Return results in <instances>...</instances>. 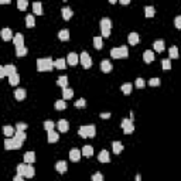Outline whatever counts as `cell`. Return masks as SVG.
<instances>
[{
    "label": "cell",
    "instance_id": "obj_34",
    "mask_svg": "<svg viewBox=\"0 0 181 181\" xmlns=\"http://www.w3.org/2000/svg\"><path fill=\"white\" fill-rule=\"evenodd\" d=\"M72 96H74V90L71 89V88H65V89L62 90V98H64V101H68V99H71Z\"/></svg>",
    "mask_w": 181,
    "mask_h": 181
},
{
    "label": "cell",
    "instance_id": "obj_14",
    "mask_svg": "<svg viewBox=\"0 0 181 181\" xmlns=\"http://www.w3.org/2000/svg\"><path fill=\"white\" fill-rule=\"evenodd\" d=\"M112 150H113V154H120V153H122V151H123L122 142H119V140L112 142Z\"/></svg>",
    "mask_w": 181,
    "mask_h": 181
},
{
    "label": "cell",
    "instance_id": "obj_29",
    "mask_svg": "<svg viewBox=\"0 0 181 181\" xmlns=\"http://www.w3.org/2000/svg\"><path fill=\"white\" fill-rule=\"evenodd\" d=\"M18 82H20V75H18V74H13L11 77H9V84H10L11 86L18 85Z\"/></svg>",
    "mask_w": 181,
    "mask_h": 181
},
{
    "label": "cell",
    "instance_id": "obj_24",
    "mask_svg": "<svg viewBox=\"0 0 181 181\" xmlns=\"http://www.w3.org/2000/svg\"><path fill=\"white\" fill-rule=\"evenodd\" d=\"M164 41L163 40H157V41H154V44H153V48H154V51H157V52H163L164 51Z\"/></svg>",
    "mask_w": 181,
    "mask_h": 181
},
{
    "label": "cell",
    "instance_id": "obj_28",
    "mask_svg": "<svg viewBox=\"0 0 181 181\" xmlns=\"http://www.w3.org/2000/svg\"><path fill=\"white\" fill-rule=\"evenodd\" d=\"M48 143H55L59 140V135L55 132V130H51V132H48Z\"/></svg>",
    "mask_w": 181,
    "mask_h": 181
},
{
    "label": "cell",
    "instance_id": "obj_15",
    "mask_svg": "<svg viewBox=\"0 0 181 181\" xmlns=\"http://www.w3.org/2000/svg\"><path fill=\"white\" fill-rule=\"evenodd\" d=\"M13 44L16 47H21V45H24V35L21 34V33H17V34H14L13 37Z\"/></svg>",
    "mask_w": 181,
    "mask_h": 181
},
{
    "label": "cell",
    "instance_id": "obj_3",
    "mask_svg": "<svg viewBox=\"0 0 181 181\" xmlns=\"http://www.w3.org/2000/svg\"><path fill=\"white\" fill-rule=\"evenodd\" d=\"M111 28H112V21L109 17H103L101 20V33L102 37H109L111 35Z\"/></svg>",
    "mask_w": 181,
    "mask_h": 181
},
{
    "label": "cell",
    "instance_id": "obj_53",
    "mask_svg": "<svg viewBox=\"0 0 181 181\" xmlns=\"http://www.w3.org/2000/svg\"><path fill=\"white\" fill-rule=\"evenodd\" d=\"M26 177H23V175H16V177L13 178V181H24Z\"/></svg>",
    "mask_w": 181,
    "mask_h": 181
},
{
    "label": "cell",
    "instance_id": "obj_12",
    "mask_svg": "<svg viewBox=\"0 0 181 181\" xmlns=\"http://www.w3.org/2000/svg\"><path fill=\"white\" fill-rule=\"evenodd\" d=\"M143 61L146 64H151L154 61V52L151 50H146L143 52Z\"/></svg>",
    "mask_w": 181,
    "mask_h": 181
},
{
    "label": "cell",
    "instance_id": "obj_45",
    "mask_svg": "<svg viewBox=\"0 0 181 181\" xmlns=\"http://www.w3.org/2000/svg\"><path fill=\"white\" fill-rule=\"evenodd\" d=\"M135 85H136V88H137V89H143V88L146 86V82H144V79H143V78H137V79H136V82H135Z\"/></svg>",
    "mask_w": 181,
    "mask_h": 181
},
{
    "label": "cell",
    "instance_id": "obj_21",
    "mask_svg": "<svg viewBox=\"0 0 181 181\" xmlns=\"http://www.w3.org/2000/svg\"><path fill=\"white\" fill-rule=\"evenodd\" d=\"M24 163L26 164L35 163V153L34 151H27V153L24 154Z\"/></svg>",
    "mask_w": 181,
    "mask_h": 181
},
{
    "label": "cell",
    "instance_id": "obj_4",
    "mask_svg": "<svg viewBox=\"0 0 181 181\" xmlns=\"http://www.w3.org/2000/svg\"><path fill=\"white\" fill-rule=\"evenodd\" d=\"M21 146H23V142H20V140L16 139V137L4 140V147H6V150H18V149H21Z\"/></svg>",
    "mask_w": 181,
    "mask_h": 181
},
{
    "label": "cell",
    "instance_id": "obj_13",
    "mask_svg": "<svg viewBox=\"0 0 181 181\" xmlns=\"http://www.w3.org/2000/svg\"><path fill=\"white\" fill-rule=\"evenodd\" d=\"M98 160L101 163H109L111 161V154H109L108 150H102L101 153L98 154Z\"/></svg>",
    "mask_w": 181,
    "mask_h": 181
},
{
    "label": "cell",
    "instance_id": "obj_40",
    "mask_svg": "<svg viewBox=\"0 0 181 181\" xmlns=\"http://www.w3.org/2000/svg\"><path fill=\"white\" fill-rule=\"evenodd\" d=\"M154 13H156V10H154L153 6H146L144 7V16H146V17H153Z\"/></svg>",
    "mask_w": 181,
    "mask_h": 181
},
{
    "label": "cell",
    "instance_id": "obj_42",
    "mask_svg": "<svg viewBox=\"0 0 181 181\" xmlns=\"http://www.w3.org/2000/svg\"><path fill=\"white\" fill-rule=\"evenodd\" d=\"M42 125H44V129L47 130V132H51V130H54V127H55V123L52 122V120H45Z\"/></svg>",
    "mask_w": 181,
    "mask_h": 181
},
{
    "label": "cell",
    "instance_id": "obj_37",
    "mask_svg": "<svg viewBox=\"0 0 181 181\" xmlns=\"http://www.w3.org/2000/svg\"><path fill=\"white\" fill-rule=\"evenodd\" d=\"M94 47L96 50L103 48V40H102V37H95L94 38Z\"/></svg>",
    "mask_w": 181,
    "mask_h": 181
},
{
    "label": "cell",
    "instance_id": "obj_33",
    "mask_svg": "<svg viewBox=\"0 0 181 181\" xmlns=\"http://www.w3.org/2000/svg\"><path fill=\"white\" fill-rule=\"evenodd\" d=\"M168 57H170V59H175V58H178V48L175 47V45L170 47V50H168Z\"/></svg>",
    "mask_w": 181,
    "mask_h": 181
},
{
    "label": "cell",
    "instance_id": "obj_43",
    "mask_svg": "<svg viewBox=\"0 0 181 181\" xmlns=\"http://www.w3.org/2000/svg\"><path fill=\"white\" fill-rule=\"evenodd\" d=\"M16 139H18L20 142H23L24 143L26 142V139H27V135H26V132H20V130H17L16 132V136H14Z\"/></svg>",
    "mask_w": 181,
    "mask_h": 181
},
{
    "label": "cell",
    "instance_id": "obj_56",
    "mask_svg": "<svg viewBox=\"0 0 181 181\" xmlns=\"http://www.w3.org/2000/svg\"><path fill=\"white\" fill-rule=\"evenodd\" d=\"M0 3H2V4H9V3H10V2H9V0H2Z\"/></svg>",
    "mask_w": 181,
    "mask_h": 181
},
{
    "label": "cell",
    "instance_id": "obj_16",
    "mask_svg": "<svg viewBox=\"0 0 181 181\" xmlns=\"http://www.w3.org/2000/svg\"><path fill=\"white\" fill-rule=\"evenodd\" d=\"M14 98L17 99V101H24L26 98H27V90L20 88V89H16L14 90Z\"/></svg>",
    "mask_w": 181,
    "mask_h": 181
},
{
    "label": "cell",
    "instance_id": "obj_17",
    "mask_svg": "<svg viewBox=\"0 0 181 181\" xmlns=\"http://www.w3.org/2000/svg\"><path fill=\"white\" fill-rule=\"evenodd\" d=\"M127 41H129L130 45H137L140 42V35L137 34V33H130L129 37H127Z\"/></svg>",
    "mask_w": 181,
    "mask_h": 181
},
{
    "label": "cell",
    "instance_id": "obj_20",
    "mask_svg": "<svg viewBox=\"0 0 181 181\" xmlns=\"http://www.w3.org/2000/svg\"><path fill=\"white\" fill-rule=\"evenodd\" d=\"M62 18L64 20H71V17H72L74 16V11H72V9H71V7H62Z\"/></svg>",
    "mask_w": 181,
    "mask_h": 181
},
{
    "label": "cell",
    "instance_id": "obj_19",
    "mask_svg": "<svg viewBox=\"0 0 181 181\" xmlns=\"http://www.w3.org/2000/svg\"><path fill=\"white\" fill-rule=\"evenodd\" d=\"M99 66H101V71L102 72H105V74H108V72H111L112 71V64H111L109 59H103Z\"/></svg>",
    "mask_w": 181,
    "mask_h": 181
},
{
    "label": "cell",
    "instance_id": "obj_50",
    "mask_svg": "<svg viewBox=\"0 0 181 181\" xmlns=\"http://www.w3.org/2000/svg\"><path fill=\"white\" fill-rule=\"evenodd\" d=\"M103 175L101 174V173H95L94 175H92V181H103Z\"/></svg>",
    "mask_w": 181,
    "mask_h": 181
},
{
    "label": "cell",
    "instance_id": "obj_44",
    "mask_svg": "<svg viewBox=\"0 0 181 181\" xmlns=\"http://www.w3.org/2000/svg\"><path fill=\"white\" fill-rule=\"evenodd\" d=\"M161 66H163V70H166V71L171 70V61H170V58H164L163 61H161Z\"/></svg>",
    "mask_w": 181,
    "mask_h": 181
},
{
    "label": "cell",
    "instance_id": "obj_39",
    "mask_svg": "<svg viewBox=\"0 0 181 181\" xmlns=\"http://www.w3.org/2000/svg\"><path fill=\"white\" fill-rule=\"evenodd\" d=\"M33 11H34V14H37V16H41L42 14V6H41L40 2L33 4Z\"/></svg>",
    "mask_w": 181,
    "mask_h": 181
},
{
    "label": "cell",
    "instance_id": "obj_23",
    "mask_svg": "<svg viewBox=\"0 0 181 181\" xmlns=\"http://www.w3.org/2000/svg\"><path fill=\"white\" fill-rule=\"evenodd\" d=\"M65 66H66V59L58 58L54 61V68H57V70H65Z\"/></svg>",
    "mask_w": 181,
    "mask_h": 181
},
{
    "label": "cell",
    "instance_id": "obj_25",
    "mask_svg": "<svg viewBox=\"0 0 181 181\" xmlns=\"http://www.w3.org/2000/svg\"><path fill=\"white\" fill-rule=\"evenodd\" d=\"M55 170L58 171L59 174H64L66 171V163L65 161H57L55 163Z\"/></svg>",
    "mask_w": 181,
    "mask_h": 181
},
{
    "label": "cell",
    "instance_id": "obj_41",
    "mask_svg": "<svg viewBox=\"0 0 181 181\" xmlns=\"http://www.w3.org/2000/svg\"><path fill=\"white\" fill-rule=\"evenodd\" d=\"M88 127V137H95L96 136V127H95V125H86Z\"/></svg>",
    "mask_w": 181,
    "mask_h": 181
},
{
    "label": "cell",
    "instance_id": "obj_7",
    "mask_svg": "<svg viewBox=\"0 0 181 181\" xmlns=\"http://www.w3.org/2000/svg\"><path fill=\"white\" fill-rule=\"evenodd\" d=\"M122 129H123V133L125 135H130V133H133V130H135V125H133V120H130V119H123L122 120Z\"/></svg>",
    "mask_w": 181,
    "mask_h": 181
},
{
    "label": "cell",
    "instance_id": "obj_6",
    "mask_svg": "<svg viewBox=\"0 0 181 181\" xmlns=\"http://www.w3.org/2000/svg\"><path fill=\"white\" fill-rule=\"evenodd\" d=\"M79 62H81V65L84 66V68H86V70L92 66V58H90V55L88 54L86 51L81 52V55H79Z\"/></svg>",
    "mask_w": 181,
    "mask_h": 181
},
{
    "label": "cell",
    "instance_id": "obj_10",
    "mask_svg": "<svg viewBox=\"0 0 181 181\" xmlns=\"http://www.w3.org/2000/svg\"><path fill=\"white\" fill-rule=\"evenodd\" d=\"M57 127H58V130L61 133H65L70 129V123H68V120H65V119H61V120L57 122Z\"/></svg>",
    "mask_w": 181,
    "mask_h": 181
},
{
    "label": "cell",
    "instance_id": "obj_55",
    "mask_svg": "<svg viewBox=\"0 0 181 181\" xmlns=\"http://www.w3.org/2000/svg\"><path fill=\"white\" fill-rule=\"evenodd\" d=\"M136 181H142V175L140 174H136V178H135Z\"/></svg>",
    "mask_w": 181,
    "mask_h": 181
},
{
    "label": "cell",
    "instance_id": "obj_35",
    "mask_svg": "<svg viewBox=\"0 0 181 181\" xmlns=\"http://www.w3.org/2000/svg\"><path fill=\"white\" fill-rule=\"evenodd\" d=\"M54 108L57 109V111H64V109L66 108V103L64 99H58V101L54 103Z\"/></svg>",
    "mask_w": 181,
    "mask_h": 181
},
{
    "label": "cell",
    "instance_id": "obj_27",
    "mask_svg": "<svg viewBox=\"0 0 181 181\" xmlns=\"http://www.w3.org/2000/svg\"><path fill=\"white\" fill-rule=\"evenodd\" d=\"M28 50L26 48L24 45H21V47H16V55L18 57V58H23V57L27 55Z\"/></svg>",
    "mask_w": 181,
    "mask_h": 181
},
{
    "label": "cell",
    "instance_id": "obj_47",
    "mask_svg": "<svg viewBox=\"0 0 181 181\" xmlns=\"http://www.w3.org/2000/svg\"><path fill=\"white\" fill-rule=\"evenodd\" d=\"M74 105H75V108H85L86 106V101H85L84 98H79Z\"/></svg>",
    "mask_w": 181,
    "mask_h": 181
},
{
    "label": "cell",
    "instance_id": "obj_30",
    "mask_svg": "<svg viewBox=\"0 0 181 181\" xmlns=\"http://www.w3.org/2000/svg\"><path fill=\"white\" fill-rule=\"evenodd\" d=\"M26 26L28 28H31L35 26V18H34V14H27V17H26Z\"/></svg>",
    "mask_w": 181,
    "mask_h": 181
},
{
    "label": "cell",
    "instance_id": "obj_18",
    "mask_svg": "<svg viewBox=\"0 0 181 181\" xmlns=\"http://www.w3.org/2000/svg\"><path fill=\"white\" fill-rule=\"evenodd\" d=\"M0 34H2V38L4 40V41H10V40H13V33H11V30L10 28H3V30H2V33H0Z\"/></svg>",
    "mask_w": 181,
    "mask_h": 181
},
{
    "label": "cell",
    "instance_id": "obj_32",
    "mask_svg": "<svg viewBox=\"0 0 181 181\" xmlns=\"http://www.w3.org/2000/svg\"><path fill=\"white\" fill-rule=\"evenodd\" d=\"M34 174H35V170H34V167H33V164H27L24 177L26 178H31V177H34Z\"/></svg>",
    "mask_w": 181,
    "mask_h": 181
},
{
    "label": "cell",
    "instance_id": "obj_11",
    "mask_svg": "<svg viewBox=\"0 0 181 181\" xmlns=\"http://www.w3.org/2000/svg\"><path fill=\"white\" fill-rule=\"evenodd\" d=\"M16 132H17V130L14 129L11 125H6L3 127V133H4V136H7V139H11V137H14V136H16Z\"/></svg>",
    "mask_w": 181,
    "mask_h": 181
},
{
    "label": "cell",
    "instance_id": "obj_48",
    "mask_svg": "<svg viewBox=\"0 0 181 181\" xmlns=\"http://www.w3.org/2000/svg\"><path fill=\"white\" fill-rule=\"evenodd\" d=\"M160 84H161V81L159 79V78H151V79L149 81L150 86H160Z\"/></svg>",
    "mask_w": 181,
    "mask_h": 181
},
{
    "label": "cell",
    "instance_id": "obj_26",
    "mask_svg": "<svg viewBox=\"0 0 181 181\" xmlns=\"http://www.w3.org/2000/svg\"><path fill=\"white\" fill-rule=\"evenodd\" d=\"M57 85H58V86H61L62 89L68 88V77H65V75H62V77H59L58 79H57Z\"/></svg>",
    "mask_w": 181,
    "mask_h": 181
},
{
    "label": "cell",
    "instance_id": "obj_38",
    "mask_svg": "<svg viewBox=\"0 0 181 181\" xmlns=\"http://www.w3.org/2000/svg\"><path fill=\"white\" fill-rule=\"evenodd\" d=\"M92 154H94V147L92 146H84L82 147V156L90 157Z\"/></svg>",
    "mask_w": 181,
    "mask_h": 181
},
{
    "label": "cell",
    "instance_id": "obj_52",
    "mask_svg": "<svg viewBox=\"0 0 181 181\" xmlns=\"http://www.w3.org/2000/svg\"><path fill=\"white\" fill-rule=\"evenodd\" d=\"M101 119H109L111 118V113H109V112H103V113H101Z\"/></svg>",
    "mask_w": 181,
    "mask_h": 181
},
{
    "label": "cell",
    "instance_id": "obj_51",
    "mask_svg": "<svg viewBox=\"0 0 181 181\" xmlns=\"http://www.w3.org/2000/svg\"><path fill=\"white\" fill-rule=\"evenodd\" d=\"M174 26H175V28L181 30V16H177V17L174 18Z\"/></svg>",
    "mask_w": 181,
    "mask_h": 181
},
{
    "label": "cell",
    "instance_id": "obj_8",
    "mask_svg": "<svg viewBox=\"0 0 181 181\" xmlns=\"http://www.w3.org/2000/svg\"><path fill=\"white\" fill-rule=\"evenodd\" d=\"M66 62H68V65L75 66L79 62V55H78L77 52H70V54L66 55Z\"/></svg>",
    "mask_w": 181,
    "mask_h": 181
},
{
    "label": "cell",
    "instance_id": "obj_9",
    "mask_svg": "<svg viewBox=\"0 0 181 181\" xmlns=\"http://www.w3.org/2000/svg\"><path fill=\"white\" fill-rule=\"evenodd\" d=\"M81 156H82V151H79L78 149H72L70 151V160L72 163H78L81 160Z\"/></svg>",
    "mask_w": 181,
    "mask_h": 181
},
{
    "label": "cell",
    "instance_id": "obj_5",
    "mask_svg": "<svg viewBox=\"0 0 181 181\" xmlns=\"http://www.w3.org/2000/svg\"><path fill=\"white\" fill-rule=\"evenodd\" d=\"M13 74H17L16 72V66L14 65H3L0 66V78H4V77H11Z\"/></svg>",
    "mask_w": 181,
    "mask_h": 181
},
{
    "label": "cell",
    "instance_id": "obj_31",
    "mask_svg": "<svg viewBox=\"0 0 181 181\" xmlns=\"http://www.w3.org/2000/svg\"><path fill=\"white\" fill-rule=\"evenodd\" d=\"M120 89H122V92L125 95H130L132 94V89H133V85L130 84V82H126V84H123L122 86H120Z\"/></svg>",
    "mask_w": 181,
    "mask_h": 181
},
{
    "label": "cell",
    "instance_id": "obj_46",
    "mask_svg": "<svg viewBox=\"0 0 181 181\" xmlns=\"http://www.w3.org/2000/svg\"><path fill=\"white\" fill-rule=\"evenodd\" d=\"M28 6V2L27 0H18L17 2V7H18V10H26Z\"/></svg>",
    "mask_w": 181,
    "mask_h": 181
},
{
    "label": "cell",
    "instance_id": "obj_49",
    "mask_svg": "<svg viewBox=\"0 0 181 181\" xmlns=\"http://www.w3.org/2000/svg\"><path fill=\"white\" fill-rule=\"evenodd\" d=\"M26 129H27V125L23 122H18L17 125H16V130H20V132H26Z\"/></svg>",
    "mask_w": 181,
    "mask_h": 181
},
{
    "label": "cell",
    "instance_id": "obj_2",
    "mask_svg": "<svg viewBox=\"0 0 181 181\" xmlns=\"http://www.w3.org/2000/svg\"><path fill=\"white\" fill-rule=\"evenodd\" d=\"M111 57L115 59H120V58H127L129 57V50L126 45L118 47V48H112L111 50Z\"/></svg>",
    "mask_w": 181,
    "mask_h": 181
},
{
    "label": "cell",
    "instance_id": "obj_22",
    "mask_svg": "<svg viewBox=\"0 0 181 181\" xmlns=\"http://www.w3.org/2000/svg\"><path fill=\"white\" fill-rule=\"evenodd\" d=\"M58 38L61 40V41H68V40H70V30H68V28H62V30H59Z\"/></svg>",
    "mask_w": 181,
    "mask_h": 181
},
{
    "label": "cell",
    "instance_id": "obj_36",
    "mask_svg": "<svg viewBox=\"0 0 181 181\" xmlns=\"http://www.w3.org/2000/svg\"><path fill=\"white\" fill-rule=\"evenodd\" d=\"M26 168H27V164H24V163L17 164V168H16V171H17V175H23V177H24Z\"/></svg>",
    "mask_w": 181,
    "mask_h": 181
},
{
    "label": "cell",
    "instance_id": "obj_1",
    "mask_svg": "<svg viewBox=\"0 0 181 181\" xmlns=\"http://www.w3.org/2000/svg\"><path fill=\"white\" fill-rule=\"evenodd\" d=\"M52 70H54V61L50 57L37 59V71L38 72H50Z\"/></svg>",
    "mask_w": 181,
    "mask_h": 181
},
{
    "label": "cell",
    "instance_id": "obj_54",
    "mask_svg": "<svg viewBox=\"0 0 181 181\" xmlns=\"http://www.w3.org/2000/svg\"><path fill=\"white\" fill-rule=\"evenodd\" d=\"M130 2L129 0H120V4H123V6H125V4H129Z\"/></svg>",
    "mask_w": 181,
    "mask_h": 181
}]
</instances>
